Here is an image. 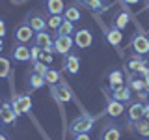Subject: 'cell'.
<instances>
[{"mask_svg":"<svg viewBox=\"0 0 149 140\" xmlns=\"http://www.w3.org/2000/svg\"><path fill=\"white\" fill-rule=\"evenodd\" d=\"M95 121H97V116L84 112V114L77 116V118L69 123V133H71L73 136L74 134H82V133H90L93 129V125H95Z\"/></svg>","mask_w":149,"mask_h":140,"instance_id":"6da1fadb","label":"cell"},{"mask_svg":"<svg viewBox=\"0 0 149 140\" xmlns=\"http://www.w3.org/2000/svg\"><path fill=\"white\" fill-rule=\"evenodd\" d=\"M9 103H11V106H13V110H15L17 116L30 114V112H32V106H34V103H32V97H30V95H24V93L13 95L11 99H9Z\"/></svg>","mask_w":149,"mask_h":140,"instance_id":"7a4b0ae2","label":"cell"},{"mask_svg":"<svg viewBox=\"0 0 149 140\" xmlns=\"http://www.w3.org/2000/svg\"><path fill=\"white\" fill-rule=\"evenodd\" d=\"M32 45L39 47V49L43 50V52H47V54H54V37L47 30L37 32L34 36V39H32Z\"/></svg>","mask_w":149,"mask_h":140,"instance_id":"3957f363","label":"cell"},{"mask_svg":"<svg viewBox=\"0 0 149 140\" xmlns=\"http://www.w3.org/2000/svg\"><path fill=\"white\" fill-rule=\"evenodd\" d=\"M73 41H74V47H77V49L86 50L93 45V32L90 28H78V30H74Z\"/></svg>","mask_w":149,"mask_h":140,"instance_id":"277c9868","label":"cell"},{"mask_svg":"<svg viewBox=\"0 0 149 140\" xmlns=\"http://www.w3.org/2000/svg\"><path fill=\"white\" fill-rule=\"evenodd\" d=\"M36 36V32L30 28V24L28 22H22V24H19L15 28V32H13V37H15V43L19 45H26L28 41H32Z\"/></svg>","mask_w":149,"mask_h":140,"instance_id":"5b68a950","label":"cell"},{"mask_svg":"<svg viewBox=\"0 0 149 140\" xmlns=\"http://www.w3.org/2000/svg\"><path fill=\"white\" fill-rule=\"evenodd\" d=\"M74 41L71 36H54V52L56 54H62V56H67L71 52Z\"/></svg>","mask_w":149,"mask_h":140,"instance_id":"8992f818","label":"cell"},{"mask_svg":"<svg viewBox=\"0 0 149 140\" xmlns=\"http://www.w3.org/2000/svg\"><path fill=\"white\" fill-rule=\"evenodd\" d=\"M127 65H129V69H130V71H134V73L142 75V77H146V75H149L147 62H146V60H143L140 54H132V56H129V60H127Z\"/></svg>","mask_w":149,"mask_h":140,"instance_id":"52a82bcc","label":"cell"},{"mask_svg":"<svg viewBox=\"0 0 149 140\" xmlns=\"http://www.w3.org/2000/svg\"><path fill=\"white\" fill-rule=\"evenodd\" d=\"M50 92H52V95L56 97V101L62 103V105L73 101V92L69 90L65 84H54V86H50Z\"/></svg>","mask_w":149,"mask_h":140,"instance_id":"ba28073f","label":"cell"},{"mask_svg":"<svg viewBox=\"0 0 149 140\" xmlns=\"http://www.w3.org/2000/svg\"><path fill=\"white\" fill-rule=\"evenodd\" d=\"M110 95L114 97L116 101L119 103H130V97H132V90H130L129 86H110Z\"/></svg>","mask_w":149,"mask_h":140,"instance_id":"9c48e42d","label":"cell"},{"mask_svg":"<svg viewBox=\"0 0 149 140\" xmlns=\"http://www.w3.org/2000/svg\"><path fill=\"white\" fill-rule=\"evenodd\" d=\"M9 58L15 60V62H30V60H32L30 47L15 43V45H13V49H11V54H9Z\"/></svg>","mask_w":149,"mask_h":140,"instance_id":"30bf717a","label":"cell"},{"mask_svg":"<svg viewBox=\"0 0 149 140\" xmlns=\"http://www.w3.org/2000/svg\"><path fill=\"white\" fill-rule=\"evenodd\" d=\"M63 69L69 75H78V71H80V56L74 52H69L67 56H63Z\"/></svg>","mask_w":149,"mask_h":140,"instance_id":"8fae6325","label":"cell"},{"mask_svg":"<svg viewBox=\"0 0 149 140\" xmlns=\"http://www.w3.org/2000/svg\"><path fill=\"white\" fill-rule=\"evenodd\" d=\"M130 45H132V49H134V54L143 56V54L149 52V39L146 36H142V34H134Z\"/></svg>","mask_w":149,"mask_h":140,"instance_id":"7c38bea8","label":"cell"},{"mask_svg":"<svg viewBox=\"0 0 149 140\" xmlns=\"http://www.w3.org/2000/svg\"><path fill=\"white\" fill-rule=\"evenodd\" d=\"M125 112V105L119 101H116L112 95H106V114L110 118H119L121 114Z\"/></svg>","mask_w":149,"mask_h":140,"instance_id":"4fadbf2b","label":"cell"},{"mask_svg":"<svg viewBox=\"0 0 149 140\" xmlns=\"http://www.w3.org/2000/svg\"><path fill=\"white\" fill-rule=\"evenodd\" d=\"M0 118H2V123H6V125H11L19 120V116L15 114V110H13L9 101H4V105L0 106Z\"/></svg>","mask_w":149,"mask_h":140,"instance_id":"5bb4252c","label":"cell"},{"mask_svg":"<svg viewBox=\"0 0 149 140\" xmlns=\"http://www.w3.org/2000/svg\"><path fill=\"white\" fill-rule=\"evenodd\" d=\"M121 138V129L114 121H108L104 123V127L101 131V140H119Z\"/></svg>","mask_w":149,"mask_h":140,"instance_id":"9a60e30c","label":"cell"},{"mask_svg":"<svg viewBox=\"0 0 149 140\" xmlns=\"http://www.w3.org/2000/svg\"><path fill=\"white\" fill-rule=\"evenodd\" d=\"M74 2L84 6V8H88L93 13H102V11L108 9V2L106 0H74Z\"/></svg>","mask_w":149,"mask_h":140,"instance_id":"2e32d148","label":"cell"},{"mask_svg":"<svg viewBox=\"0 0 149 140\" xmlns=\"http://www.w3.org/2000/svg\"><path fill=\"white\" fill-rule=\"evenodd\" d=\"M127 118H129V123H136L138 120L143 118V103L142 101L130 103L127 108Z\"/></svg>","mask_w":149,"mask_h":140,"instance_id":"e0dca14e","label":"cell"},{"mask_svg":"<svg viewBox=\"0 0 149 140\" xmlns=\"http://www.w3.org/2000/svg\"><path fill=\"white\" fill-rule=\"evenodd\" d=\"M104 37H106V41H108L112 47H116V49H118V47L121 45V41H123V34H121V30H118L114 24L106 28Z\"/></svg>","mask_w":149,"mask_h":140,"instance_id":"ac0fdd59","label":"cell"},{"mask_svg":"<svg viewBox=\"0 0 149 140\" xmlns=\"http://www.w3.org/2000/svg\"><path fill=\"white\" fill-rule=\"evenodd\" d=\"M26 22L30 24V28L36 32V34H37V32H43L45 28H47V21H45V19L41 17L37 11L32 13V15H28V17H26Z\"/></svg>","mask_w":149,"mask_h":140,"instance_id":"d6986e66","label":"cell"},{"mask_svg":"<svg viewBox=\"0 0 149 140\" xmlns=\"http://www.w3.org/2000/svg\"><path fill=\"white\" fill-rule=\"evenodd\" d=\"M45 8H47V13H49V15H63V11H65L67 6L63 4V0H47Z\"/></svg>","mask_w":149,"mask_h":140,"instance_id":"ffe728a7","label":"cell"},{"mask_svg":"<svg viewBox=\"0 0 149 140\" xmlns=\"http://www.w3.org/2000/svg\"><path fill=\"white\" fill-rule=\"evenodd\" d=\"M63 19H65V21H69V22H78L82 19V13H80V9L73 4V6H67V8H65Z\"/></svg>","mask_w":149,"mask_h":140,"instance_id":"44dd1931","label":"cell"},{"mask_svg":"<svg viewBox=\"0 0 149 140\" xmlns=\"http://www.w3.org/2000/svg\"><path fill=\"white\" fill-rule=\"evenodd\" d=\"M129 22H130V13L129 11H119L114 19V26L118 28V30H123Z\"/></svg>","mask_w":149,"mask_h":140,"instance_id":"7402d4cb","label":"cell"},{"mask_svg":"<svg viewBox=\"0 0 149 140\" xmlns=\"http://www.w3.org/2000/svg\"><path fill=\"white\" fill-rule=\"evenodd\" d=\"M45 84H47L45 77H41V75H37V73H30V77H28V86H30L32 90H39Z\"/></svg>","mask_w":149,"mask_h":140,"instance_id":"603a6c76","label":"cell"},{"mask_svg":"<svg viewBox=\"0 0 149 140\" xmlns=\"http://www.w3.org/2000/svg\"><path fill=\"white\" fill-rule=\"evenodd\" d=\"M11 75V58L0 56V78H6Z\"/></svg>","mask_w":149,"mask_h":140,"instance_id":"cb8c5ba5","label":"cell"},{"mask_svg":"<svg viewBox=\"0 0 149 140\" xmlns=\"http://www.w3.org/2000/svg\"><path fill=\"white\" fill-rule=\"evenodd\" d=\"M134 131L140 134V136H143V138H149V121L147 120H138L136 123H134Z\"/></svg>","mask_w":149,"mask_h":140,"instance_id":"d4e9b609","label":"cell"},{"mask_svg":"<svg viewBox=\"0 0 149 140\" xmlns=\"http://www.w3.org/2000/svg\"><path fill=\"white\" fill-rule=\"evenodd\" d=\"M123 71L121 69H114V71H110L108 75V82L110 86H123Z\"/></svg>","mask_w":149,"mask_h":140,"instance_id":"484cf974","label":"cell"},{"mask_svg":"<svg viewBox=\"0 0 149 140\" xmlns=\"http://www.w3.org/2000/svg\"><path fill=\"white\" fill-rule=\"evenodd\" d=\"M74 34V22H69V21H63L62 26L56 30L54 36H73Z\"/></svg>","mask_w":149,"mask_h":140,"instance_id":"4316f807","label":"cell"},{"mask_svg":"<svg viewBox=\"0 0 149 140\" xmlns=\"http://www.w3.org/2000/svg\"><path fill=\"white\" fill-rule=\"evenodd\" d=\"M32 64V73H37V75H41V77H45L47 71H49V65H47L45 62H41V60H37V62H30Z\"/></svg>","mask_w":149,"mask_h":140,"instance_id":"83f0119b","label":"cell"},{"mask_svg":"<svg viewBox=\"0 0 149 140\" xmlns=\"http://www.w3.org/2000/svg\"><path fill=\"white\" fill-rule=\"evenodd\" d=\"M65 21L63 15H49V19H47V26L49 28H52V30L56 32L60 26H62V22Z\"/></svg>","mask_w":149,"mask_h":140,"instance_id":"f1b7e54d","label":"cell"},{"mask_svg":"<svg viewBox=\"0 0 149 140\" xmlns=\"http://www.w3.org/2000/svg\"><path fill=\"white\" fill-rule=\"evenodd\" d=\"M45 80H47V84L49 86H54V84H58L62 78H60V71H56V69H52L50 67L49 71H47V75H45Z\"/></svg>","mask_w":149,"mask_h":140,"instance_id":"f546056e","label":"cell"},{"mask_svg":"<svg viewBox=\"0 0 149 140\" xmlns=\"http://www.w3.org/2000/svg\"><path fill=\"white\" fill-rule=\"evenodd\" d=\"M129 88L134 92H143L146 90V82H143V78H130Z\"/></svg>","mask_w":149,"mask_h":140,"instance_id":"4dcf8cb0","label":"cell"},{"mask_svg":"<svg viewBox=\"0 0 149 140\" xmlns=\"http://www.w3.org/2000/svg\"><path fill=\"white\" fill-rule=\"evenodd\" d=\"M30 52H32V60H30V62H37V60L41 58V52H43V50H41L39 47L32 45V47H30Z\"/></svg>","mask_w":149,"mask_h":140,"instance_id":"1f68e13d","label":"cell"},{"mask_svg":"<svg viewBox=\"0 0 149 140\" xmlns=\"http://www.w3.org/2000/svg\"><path fill=\"white\" fill-rule=\"evenodd\" d=\"M41 62H45L47 65H50V64H52V60H54V56L52 54H47V52H41Z\"/></svg>","mask_w":149,"mask_h":140,"instance_id":"d6a6232c","label":"cell"},{"mask_svg":"<svg viewBox=\"0 0 149 140\" xmlns=\"http://www.w3.org/2000/svg\"><path fill=\"white\" fill-rule=\"evenodd\" d=\"M6 32H8V28H6V21H4V19H0V39L6 36Z\"/></svg>","mask_w":149,"mask_h":140,"instance_id":"836d02e7","label":"cell"},{"mask_svg":"<svg viewBox=\"0 0 149 140\" xmlns=\"http://www.w3.org/2000/svg\"><path fill=\"white\" fill-rule=\"evenodd\" d=\"M73 140H91V138H90V133H82V134H74Z\"/></svg>","mask_w":149,"mask_h":140,"instance_id":"e575fe53","label":"cell"},{"mask_svg":"<svg viewBox=\"0 0 149 140\" xmlns=\"http://www.w3.org/2000/svg\"><path fill=\"white\" fill-rule=\"evenodd\" d=\"M138 97H140V101L143 103V101L147 99V92H146V90H143V92H138Z\"/></svg>","mask_w":149,"mask_h":140,"instance_id":"d590c367","label":"cell"},{"mask_svg":"<svg viewBox=\"0 0 149 140\" xmlns=\"http://www.w3.org/2000/svg\"><path fill=\"white\" fill-rule=\"evenodd\" d=\"M143 82H146V92L149 93V75H146V77H143Z\"/></svg>","mask_w":149,"mask_h":140,"instance_id":"8d00e7d4","label":"cell"},{"mask_svg":"<svg viewBox=\"0 0 149 140\" xmlns=\"http://www.w3.org/2000/svg\"><path fill=\"white\" fill-rule=\"evenodd\" d=\"M121 2H123V4H138L140 0H121Z\"/></svg>","mask_w":149,"mask_h":140,"instance_id":"74e56055","label":"cell"},{"mask_svg":"<svg viewBox=\"0 0 149 140\" xmlns=\"http://www.w3.org/2000/svg\"><path fill=\"white\" fill-rule=\"evenodd\" d=\"M2 50H4V41L0 39V56H2Z\"/></svg>","mask_w":149,"mask_h":140,"instance_id":"f35d334b","label":"cell"},{"mask_svg":"<svg viewBox=\"0 0 149 140\" xmlns=\"http://www.w3.org/2000/svg\"><path fill=\"white\" fill-rule=\"evenodd\" d=\"M11 2H13V4H24L26 0H11Z\"/></svg>","mask_w":149,"mask_h":140,"instance_id":"ab89813d","label":"cell"},{"mask_svg":"<svg viewBox=\"0 0 149 140\" xmlns=\"http://www.w3.org/2000/svg\"><path fill=\"white\" fill-rule=\"evenodd\" d=\"M0 140H8V136H6L4 133H0Z\"/></svg>","mask_w":149,"mask_h":140,"instance_id":"60d3db41","label":"cell"},{"mask_svg":"<svg viewBox=\"0 0 149 140\" xmlns=\"http://www.w3.org/2000/svg\"><path fill=\"white\" fill-rule=\"evenodd\" d=\"M4 105V101H2V97H0V106H2Z\"/></svg>","mask_w":149,"mask_h":140,"instance_id":"b9f144b4","label":"cell"},{"mask_svg":"<svg viewBox=\"0 0 149 140\" xmlns=\"http://www.w3.org/2000/svg\"><path fill=\"white\" fill-rule=\"evenodd\" d=\"M143 118H146V120H147V121H149V114H147V116H143Z\"/></svg>","mask_w":149,"mask_h":140,"instance_id":"7bdbcfd3","label":"cell"},{"mask_svg":"<svg viewBox=\"0 0 149 140\" xmlns=\"http://www.w3.org/2000/svg\"><path fill=\"white\" fill-rule=\"evenodd\" d=\"M147 8H149V0H147Z\"/></svg>","mask_w":149,"mask_h":140,"instance_id":"ee69618b","label":"cell"},{"mask_svg":"<svg viewBox=\"0 0 149 140\" xmlns=\"http://www.w3.org/2000/svg\"><path fill=\"white\" fill-rule=\"evenodd\" d=\"M0 121H2V118H0Z\"/></svg>","mask_w":149,"mask_h":140,"instance_id":"f6af8a7d","label":"cell"},{"mask_svg":"<svg viewBox=\"0 0 149 140\" xmlns=\"http://www.w3.org/2000/svg\"><path fill=\"white\" fill-rule=\"evenodd\" d=\"M43 2H45V0H43Z\"/></svg>","mask_w":149,"mask_h":140,"instance_id":"bcb514c9","label":"cell"}]
</instances>
